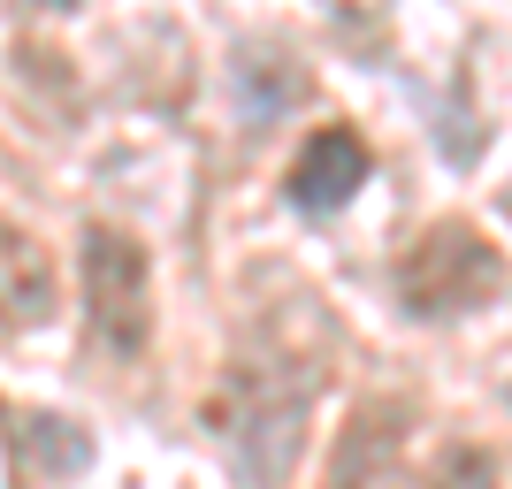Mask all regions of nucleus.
Segmentation results:
<instances>
[{"label":"nucleus","instance_id":"obj_3","mask_svg":"<svg viewBox=\"0 0 512 489\" xmlns=\"http://www.w3.org/2000/svg\"><path fill=\"white\" fill-rule=\"evenodd\" d=\"M85 314L107 352H146L153 337V283H146V245L130 230H92L85 237Z\"/></svg>","mask_w":512,"mask_h":489},{"label":"nucleus","instance_id":"obj_4","mask_svg":"<svg viewBox=\"0 0 512 489\" xmlns=\"http://www.w3.org/2000/svg\"><path fill=\"white\" fill-rule=\"evenodd\" d=\"M367 184V146H360V130H314L299 146V161H291V199H299L306 214H337L344 199Z\"/></svg>","mask_w":512,"mask_h":489},{"label":"nucleus","instance_id":"obj_1","mask_svg":"<svg viewBox=\"0 0 512 489\" xmlns=\"http://www.w3.org/2000/svg\"><path fill=\"white\" fill-rule=\"evenodd\" d=\"M321 367H283V360H237L222 375V398H214V436L230 444V459L260 482L291 474L299 459V413L314 398Z\"/></svg>","mask_w":512,"mask_h":489},{"label":"nucleus","instance_id":"obj_6","mask_svg":"<svg viewBox=\"0 0 512 489\" xmlns=\"http://www.w3.org/2000/svg\"><path fill=\"white\" fill-rule=\"evenodd\" d=\"M54 314V260L31 230L0 222V329H39Z\"/></svg>","mask_w":512,"mask_h":489},{"label":"nucleus","instance_id":"obj_7","mask_svg":"<svg viewBox=\"0 0 512 489\" xmlns=\"http://www.w3.org/2000/svg\"><path fill=\"white\" fill-rule=\"evenodd\" d=\"M237 85H245V115H253V123H276L283 107L306 92V77H299V69H283L268 46H253V54H237Z\"/></svg>","mask_w":512,"mask_h":489},{"label":"nucleus","instance_id":"obj_2","mask_svg":"<svg viewBox=\"0 0 512 489\" xmlns=\"http://www.w3.org/2000/svg\"><path fill=\"white\" fill-rule=\"evenodd\" d=\"M505 276H512L505 253H497L474 222H428L406 253H398V298H406V314H421V321H451V314L490 306V298L505 291Z\"/></svg>","mask_w":512,"mask_h":489},{"label":"nucleus","instance_id":"obj_5","mask_svg":"<svg viewBox=\"0 0 512 489\" xmlns=\"http://www.w3.org/2000/svg\"><path fill=\"white\" fill-rule=\"evenodd\" d=\"M8 467L16 482H69L92 467V436L62 413H8Z\"/></svg>","mask_w":512,"mask_h":489}]
</instances>
